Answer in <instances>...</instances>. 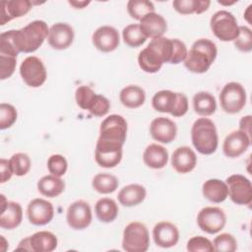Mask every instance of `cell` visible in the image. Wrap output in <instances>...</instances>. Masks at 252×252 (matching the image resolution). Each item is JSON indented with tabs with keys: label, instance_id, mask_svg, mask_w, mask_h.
<instances>
[{
	"label": "cell",
	"instance_id": "obj_1",
	"mask_svg": "<svg viewBox=\"0 0 252 252\" xmlns=\"http://www.w3.org/2000/svg\"><path fill=\"white\" fill-rule=\"evenodd\" d=\"M171 55L172 38H154L139 52L138 64L144 72L154 74L160 70L163 63H170Z\"/></svg>",
	"mask_w": 252,
	"mask_h": 252
},
{
	"label": "cell",
	"instance_id": "obj_2",
	"mask_svg": "<svg viewBox=\"0 0 252 252\" xmlns=\"http://www.w3.org/2000/svg\"><path fill=\"white\" fill-rule=\"evenodd\" d=\"M11 31L13 42L19 53H31L37 50L49 32L47 24L41 20L31 22L20 30Z\"/></svg>",
	"mask_w": 252,
	"mask_h": 252
},
{
	"label": "cell",
	"instance_id": "obj_3",
	"mask_svg": "<svg viewBox=\"0 0 252 252\" xmlns=\"http://www.w3.org/2000/svg\"><path fill=\"white\" fill-rule=\"evenodd\" d=\"M218 49L215 42L208 38L197 39L187 52L184 66L192 73H206L217 58Z\"/></svg>",
	"mask_w": 252,
	"mask_h": 252
},
{
	"label": "cell",
	"instance_id": "obj_4",
	"mask_svg": "<svg viewBox=\"0 0 252 252\" xmlns=\"http://www.w3.org/2000/svg\"><path fill=\"white\" fill-rule=\"evenodd\" d=\"M194 148L202 155L214 154L219 146V136L215 123L206 117L198 118L191 128Z\"/></svg>",
	"mask_w": 252,
	"mask_h": 252
},
{
	"label": "cell",
	"instance_id": "obj_5",
	"mask_svg": "<svg viewBox=\"0 0 252 252\" xmlns=\"http://www.w3.org/2000/svg\"><path fill=\"white\" fill-rule=\"evenodd\" d=\"M153 108L161 113H169L174 117H181L188 111V98L184 94L161 90L152 98Z\"/></svg>",
	"mask_w": 252,
	"mask_h": 252
},
{
	"label": "cell",
	"instance_id": "obj_6",
	"mask_svg": "<svg viewBox=\"0 0 252 252\" xmlns=\"http://www.w3.org/2000/svg\"><path fill=\"white\" fill-rule=\"evenodd\" d=\"M150 246L147 226L140 221L128 223L123 230L122 248L127 252H146Z\"/></svg>",
	"mask_w": 252,
	"mask_h": 252
},
{
	"label": "cell",
	"instance_id": "obj_7",
	"mask_svg": "<svg viewBox=\"0 0 252 252\" xmlns=\"http://www.w3.org/2000/svg\"><path fill=\"white\" fill-rule=\"evenodd\" d=\"M210 27L216 37L221 41H234L239 33V26L235 17L225 10H220L212 16Z\"/></svg>",
	"mask_w": 252,
	"mask_h": 252
},
{
	"label": "cell",
	"instance_id": "obj_8",
	"mask_svg": "<svg viewBox=\"0 0 252 252\" xmlns=\"http://www.w3.org/2000/svg\"><path fill=\"white\" fill-rule=\"evenodd\" d=\"M247 94L244 87L236 82L224 85L220 94V103L222 110L228 114L240 112L246 104Z\"/></svg>",
	"mask_w": 252,
	"mask_h": 252
},
{
	"label": "cell",
	"instance_id": "obj_9",
	"mask_svg": "<svg viewBox=\"0 0 252 252\" xmlns=\"http://www.w3.org/2000/svg\"><path fill=\"white\" fill-rule=\"evenodd\" d=\"M122 148L123 145L120 143L98 138L94 150V158L96 163L104 168L115 167L122 159Z\"/></svg>",
	"mask_w": 252,
	"mask_h": 252
},
{
	"label": "cell",
	"instance_id": "obj_10",
	"mask_svg": "<svg viewBox=\"0 0 252 252\" xmlns=\"http://www.w3.org/2000/svg\"><path fill=\"white\" fill-rule=\"evenodd\" d=\"M20 74L23 81L32 88L42 86L47 78L43 62L36 56H29L20 65Z\"/></svg>",
	"mask_w": 252,
	"mask_h": 252
},
{
	"label": "cell",
	"instance_id": "obj_11",
	"mask_svg": "<svg viewBox=\"0 0 252 252\" xmlns=\"http://www.w3.org/2000/svg\"><path fill=\"white\" fill-rule=\"evenodd\" d=\"M230 200L236 205H250L252 202L251 181L241 174H232L225 180Z\"/></svg>",
	"mask_w": 252,
	"mask_h": 252
},
{
	"label": "cell",
	"instance_id": "obj_12",
	"mask_svg": "<svg viewBox=\"0 0 252 252\" xmlns=\"http://www.w3.org/2000/svg\"><path fill=\"white\" fill-rule=\"evenodd\" d=\"M127 136V122L118 114H111L104 118L99 127V139L124 145Z\"/></svg>",
	"mask_w": 252,
	"mask_h": 252
},
{
	"label": "cell",
	"instance_id": "obj_13",
	"mask_svg": "<svg viewBox=\"0 0 252 252\" xmlns=\"http://www.w3.org/2000/svg\"><path fill=\"white\" fill-rule=\"evenodd\" d=\"M226 223V216L219 207H205L197 216L199 228L206 233L215 234L220 232Z\"/></svg>",
	"mask_w": 252,
	"mask_h": 252
},
{
	"label": "cell",
	"instance_id": "obj_14",
	"mask_svg": "<svg viewBox=\"0 0 252 252\" xmlns=\"http://www.w3.org/2000/svg\"><path fill=\"white\" fill-rule=\"evenodd\" d=\"M92 210L90 205L83 200H78L72 203L66 214V220L68 225L76 230L87 228L92 222Z\"/></svg>",
	"mask_w": 252,
	"mask_h": 252
},
{
	"label": "cell",
	"instance_id": "obj_15",
	"mask_svg": "<svg viewBox=\"0 0 252 252\" xmlns=\"http://www.w3.org/2000/svg\"><path fill=\"white\" fill-rule=\"evenodd\" d=\"M27 216L32 224L45 225L52 220L54 217V208L47 200L35 198L29 203Z\"/></svg>",
	"mask_w": 252,
	"mask_h": 252
},
{
	"label": "cell",
	"instance_id": "obj_16",
	"mask_svg": "<svg viewBox=\"0 0 252 252\" xmlns=\"http://www.w3.org/2000/svg\"><path fill=\"white\" fill-rule=\"evenodd\" d=\"M92 40L97 50L101 52H111L118 47L120 37L115 28L111 26H101L94 31Z\"/></svg>",
	"mask_w": 252,
	"mask_h": 252
},
{
	"label": "cell",
	"instance_id": "obj_17",
	"mask_svg": "<svg viewBox=\"0 0 252 252\" xmlns=\"http://www.w3.org/2000/svg\"><path fill=\"white\" fill-rule=\"evenodd\" d=\"M74 36V30L69 24L56 23L50 27L47 40L53 49L64 50L71 46Z\"/></svg>",
	"mask_w": 252,
	"mask_h": 252
},
{
	"label": "cell",
	"instance_id": "obj_18",
	"mask_svg": "<svg viewBox=\"0 0 252 252\" xmlns=\"http://www.w3.org/2000/svg\"><path fill=\"white\" fill-rule=\"evenodd\" d=\"M251 144V138L240 130L230 132L222 144V152L225 157L235 158L244 154Z\"/></svg>",
	"mask_w": 252,
	"mask_h": 252
},
{
	"label": "cell",
	"instance_id": "obj_19",
	"mask_svg": "<svg viewBox=\"0 0 252 252\" xmlns=\"http://www.w3.org/2000/svg\"><path fill=\"white\" fill-rule=\"evenodd\" d=\"M150 134L154 140L162 144H169L176 137L177 127L171 119L160 116L151 122Z\"/></svg>",
	"mask_w": 252,
	"mask_h": 252
},
{
	"label": "cell",
	"instance_id": "obj_20",
	"mask_svg": "<svg viewBox=\"0 0 252 252\" xmlns=\"http://www.w3.org/2000/svg\"><path fill=\"white\" fill-rule=\"evenodd\" d=\"M155 243L161 248H170L177 244L179 231L175 224L169 221H159L153 228Z\"/></svg>",
	"mask_w": 252,
	"mask_h": 252
},
{
	"label": "cell",
	"instance_id": "obj_21",
	"mask_svg": "<svg viewBox=\"0 0 252 252\" xmlns=\"http://www.w3.org/2000/svg\"><path fill=\"white\" fill-rule=\"evenodd\" d=\"M197 164V157L194 151L187 147L182 146L174 150L171 156V165L178 173L185 174L192 171Z\"/></svg>",
	"mask_w": 252,
	"mask_h": 252
},
{
	"label": "cell",
	"instance_id": "obj_22",
	"mask_svg": "<svg viewBox=\"0 0 252 252\" xmlns=\"http://www.w3.org/2000/svg\"><path fill=\"white\" fill-rule=\"evenodd\" d=\"M0 7V25L4 26L8 22L28 14L32 7V2L29 0L3 1Z\"/></svg>",
	"mask_w": 252,
	"mask_h": 252
},
{
	"label": "cell",
	"instance_id": "obj_23",
	"mask_svg": "<svg viewBox=\"0 0 252 252\" xmlns=\"http://www.w3.org/2000/svg\"><path fill=\"white\" fill-rule=\"evenodd\" d=\"M139 26L146 37H151L152 39L161 37L167 30L165 19L156 12L150 13L141 19Z\"/></svg>",
	"mask_w": 252,
	"mask_h": 252
},
{
	"label": "cell",
	"instance_id": "obj_24",
	"mask_svg": "<svg viewBox=\"0 0 252 252\" xmlns=\"http://www.w3.org/2000/svg\"><path fill=\"white\" fill-rule=\"evenodd\" d=\"M23 220V209L17 202L8 201L1 209L0 227L4 229H14L18 227Z\"/></svg>",
	"mask_w": 252,
	"mask_h": 252
},
{
	"label": "cell",
	"instance_id": "obj_25",
	"mask_svg": "<svg viewBox=\"0 0 252 252\" xmlns=\"http://www.w3.org/2000/svg\"><path fill=\"white\" fill-rule=\"evenodd\" d=\"M143 160L150 168H163L168 161L167 150L158 144H150L144 151Z\"/></svg>",
	"mask_w": 252,
	"mask_h": 252
},
{
	"label": "cell",
	"instance_id": "obj_26",
	"mask_svg": "<svg viewBox=\"0 0 252 252\" xmlns=\"http://www.w3.org/2000/svg\"><path fill=\"white\" fill-rule=\"evenodd\" d=\"M202 193L207 200L216 204L223 202L228 197L226 183L217 178L205 181L202 186Z\"/></svg>",
	"mask_w": 252,
	"mask_h": 252
},
{
	"label": "cell",
	"instance_id": "obj_27",
	"mask_svg": "<svg viewBox=\"0 0 252 252\" xmlns=\"http://www.w3.org/2000/svg\"><path fill=\"white\" fill-rule=\"evenodd\" d=\"M147 195L146 188L140 184H129L124 186L118 193L119 203L124 207H134L141 204Z\"/></svg>",
	"mask_w": 252,
	"mask_h": 252
},
{
	"label": "cell",
	"instance_id": "obj_28",
	"mask_svg": "<svg viewBox=\"0 0 252 252\" xmlns=\"http://www.w3.org/2000/svg\"><path fill=\"white\" fill-rule=\"evenodd\" d=\"M30 237V244L33 252H51L56 249L58 239L54 233L41 230L33 233Z\"/></svg>",
	"mask_w": 252,
	"mask_h": 252
},
{
	"label": "cell",
	"instance_id": "obj_29",
	"mask_svg": "<svg viewBox=\"0 0 252 252\" xmlns=\"http://www.w3.org/2000/svg\"><path fill=\"white\" fill-rule=\"evenodd\" d=\"M119 99L120 102L128 108H138L144 104L146 93L137 85H129L121 90Z\"/></svg>",
	"mask_w": 252,
	"mask_h": 252
},
{
	"label": "cell",
	"instance_id": "obj_30",
	"mask_svg": "<svg viewBox=\"0 0 252 252\" xmlns=\"http://www.w3.org/2000/svg\"><path fill=\"white\" fill-rule=\"evenodd\" d=\"M65 182L55 175L49 174L41 177L37 182L38 192L45 197L55 198L63 193Z\"/></svg>",
	"mask_w": 252,
	"mask_h": 252
},
{
	"label": "cell",
	"instance_id": "obj_31",
	"mask_svg": "<svg viewBox=\"0 0 252 252\" xmlns=\"http://www.w3.org/2000/svg\"><path fill=\"white\" fill-rule=\"evenodd\" d=\"M194 111L201 116H211L217 109L215 96L209 92H199L194 94L193 99Z\"/></svg>",
	"mask_w": 252,
	"mask_h": 252
},
{
	"label": "cell",
	"instance_id": "obj_32",
	"mask_svg": "<svg viewBox=\"0 0 252 252\" xmlns=\"http://www.w3.org/2000/svg\"><path fill=\"white\" fill-rule=\"evenodd\" d=\"M118 206L111 198H100L94 206L96 218L101 222H111L118 216Z\"/></svg>",
	"mask_w": 252,
	"mask_h": 252
},
{
	"label": "cell",
	"instance_id": "obj_33",
	"mask_svg": "<svg viewBox=\"0 0 252 252\" xmlns=\"http://www.w3.org/2000/svg\"><path fill=\"white\" fill-rule=\"evenodd\" d=\"M211 5L209 0H174L172 7L181 15L202 14L206 12Z\"/></svg>",
	"mask_w": 252,
	"mask_h": 252
},
{
	"label": "cell",
	"instance_id": "obj_34",
	"mask_svg": "<svg viewBox=\"0 0 252 252\" xmlns=\"http://www.w3.org/2000/svg\"><path fill=\"white\" fill-rule=\"evenodd\" d=\"M118 185L117 177L110 173H97L92 181L93 188L100 194H110L117 189Z\"/></svg>",
	"mask_w": 252,
	"mask_h": 252
},
{
	"label": "cell",
	"instance_id": "obj_35",
	"mask_svg": "<svg viewBox=\"0 0 252 252\" xmlns=\"http://www.w3.org/2000/svg\"><path fill=\"white\" fill-rule=\"evenodd\" d=\"M122 37L124 42L130 47H139L147 40V37L142 32L139 24L126 26L122 31Z\"/></svg>",
	"mask_w": 252,
	"mask_h": 252
},
{
	"label": "cell",
	"instance_id": "obj_36",
	"mask_svg": "<svg viewBox=\"0 0 252 252\" xmlns=\"http://www.w3.org/2000/svg\"><path fill=\"white\" fill-rule=\"evenodd\" d=\"M127 11L131 18L140 21L146 15L155 12V6L148 0H130L127 3Z\"/></svg>",
	"mask_w": 252,
	"mask_h": 252
},
{
	"label": "cell",
	"instance_id": "obj_37",
	"mask_svg": "<svg viewBox=\"0 0 252 252\" xmlns=\"http://www.w3.org/2000/svg\"><path fill=\"white\" fill-rule=\"evenodd\" d=\"M97 94H95L89 86H80L75 93V98L77 104L84 110L90 111L94 104Z\"/></svg>",
	"mask_w": 252,
	"mask_h": 252
},
{
	"label": "cell",
	"instance_id": "obj_38",
	"mask_svg": "<svg viewBox=\"0 0 252 252\" xmlns=\"http://www.w3.org/2000/svg\"><path fill=\"white\" fill-rule=\"evenodd\" d=\"M13 173L17 176L26 175L32 166V161L30 157L24 153L14 154L9 159Z\"/></svg>",
	"mask_w": 252,
	"mask_h": 252
},
{
	"label": "cell",
	"instance_id": "obj_39",
	"mask_svg": "<svg viewBox=\"0 0 252 252\" xmlns=\"http://www.w3.org/2000/svg\"><path fill=\"white\" fill-rule=\"evenodd\" d=\"M213 245L215 251L218 252H234L237 249V241L235 237L227 232L216 236Z\"/></svg>",
	"mask_w": 252,
	"mask_h": 252
},
{
	"label": "cell",
	"instance_id": "obj_40",
	"mask_svg": "<svg viewBox=\"0 0 252 252\" xmlns=\"http://www.w3.org/2000/svg\"><path fill=\"white\" fill-rule=\"evenodd\" d=\"M17 110L9 103L0 104V129L5 130L10 128L17 120Z\"/></svg>",
	"mask_w": 252,
	"mask_h": 252
},
{
	"label": "cell",
	"instance_id": "obj_41",
	"mask_svg": "<svg viewBox=\"0 0 252 252\" xmlns=\"http://www.w3.org/2000/svg\"><path fill=\"white\" fill-rule=\"evenodd\" d=\"M47 168L49 173L57 177L63 176L68 168L66 158L61 155H52L47 159Z\"/></svg>",
	"mask_w": 252,
	"mask_h": 252
},
{
	"label": "cell",
	"instance_id": "obj_42",
	"mask_svg": "<svg viewBox=\"0 0 252 252\" xmlns=\"http://www.w3.org/2000/svg\"><path fill=\"white\" fill-rule=\"evenodd\" d=\"M234 46L242 52L252 50V32L247 26H239V33L234 40Z\"/></svg>",
	"mask_w": 252,
	"mask_h": 252
},
{
	"label": "cell",
	"instance_id": "obj_43",
	"mask_svg": "<svg viewBox=\"0 0 252 252\" xmlns=\"http://www.w3.org/2000/svg\"><path fill=\"white\" fill-rule=\"evenodd\" d=\"M186 249L190 252H198V251L213 252V251H215L213 242L210 239H208L207 237H204L201 235L191 237L187 242Z\"/></svg>",
	"mask_w": 252,
	"mask_h": 252
},
{
	"label": "cell",
	"instance_id": "obj_44",
	"mask_svg": "<svg viewBox=\"0 0 252 252\" xmlns=\"http://www.w3.org/2000/svg\"><path fill=\"white\" fill-rule=\"evenodd\" d=\"M17 57L11 55L0 54V79L10 78L16 69Z\"/></svg>",
	"mask_w": 252,
	"mask_h": 252
},
{
	"label": "cell",
	"instance_id": "obj_45",
	"mask_svg": "<svg viewBox=\"0 0 252 252\" xmlns=\"http://www.w3.org/2000/svg\"><path fill=\"white\" fill-rule=\"evenodd\" d=\"M187 47L182 40L178 38H172V56L170 64H179L184 62L187 56Z\"/></svg>",
	"mask_w": 252,
	"mask_h": 252
},
{
	"label": "cell",
	"instance_id": "obj_46",
	"mask_svg": "<svg viewBox=\"0 0 252 252\" xmlns=\"http://www.w3.org/2000/svg\"><path fill=\"white\" fill-rule=\"evenodd\" d=\"M110 109V102L109 100L102 94H97L96 99L94 101V104L93 105L92 109L89 111L91 114L97 116V117H102L108 113Z\"/></svg>",
	"mask_w": 252,
	"mask_h": 252
},
{
	"label": "cell",
	"instance_id": "obj_47",
	"mask_svg": "<svg viewBox=\"0 0 252 252\" xmlns=\"http://www.w3.org/2000/svg\"><path fill=\"white\" fill-rule=\"evenodd\" d=\"M13 170L10 161L5 158L0 159V182L5 183L11 179L13 175Z\"/></svg>",
	"mask_w": 252,
	"mask_h": 252
},
{
	"label": "cell",
	"instance_id": "obj_48",
	"mask_svg": "<svg viewBox=\"0 0 252 252\" xmlns=\"http://www.w3.org/2000/svg\"><path fill=\"white\" fill-rule=\"evenodd\" d=\"M251 115L243 116L239 121V130L251 138Z\"/></svg>",
	"mask_w": 252,
	"mask_h": 252
},
{
	"label": "cell",
	"instance_id": "obj_49",
	"mask_svg": "<svg viewBox=\"0 0 252 252\" xmlns=\"http://www.w3.org/2000/svg\"><path fill=\"white\" fill-rule=\"evenodd\" d=\"M17 249H24V250H28V251H32L31 248V244H30V237H26L24 239H22L17 247Z\"/></svg>",
	"mask_w": 252,
	"mask_h": 252
},
{
	"label": "cell",
	"instance_id": "obj_50",
	"mask_svg": "<svg viewBox=\"0 0 252 252\" xmlns=\"http://www.w3.org/2000/svg\"><path fill=\"white\" fill-rule=\"evenodd\" d=\"M68 3L76 9H83L90 4V1H69Z\"/></svg>",
	"mask_w": 252,
	"mask_h": 252
},
{
	"label": "cell",
	"instance_id": "obj_51",
	"mask_svg": "<svg viewBox=\"0 0 252 252\" xmlns=\"http://www.w3.org/2000/svg\"><path fill=\"white\" fill-rule=\"evenodd\" d=\"M251 8H252V5H249V6L247 7L246 11L244 12V18H245V20H246L249 24L251 23V21H250V19H249V17H250V10H251Z\"/></svg>",
	"mask_w": 252,
	"mask_h": 252
},
{
	"label": "cell",
	"instance_id": "obj_52",
	"mask_svg": "<svg viewBox=\"0 0 252 252\" xmlns=\"http://www.w3.org/2000/svg\"><path fill=\"white\" fill-rule=\"evenodd\" d=\"M237 1H231V2H224V1H218L219 4L220 5H225V6H229V5H233L235 4Z\"/></svg>",
	"mask_w": 252,
	"mask_h": 252
}]
</instances>
